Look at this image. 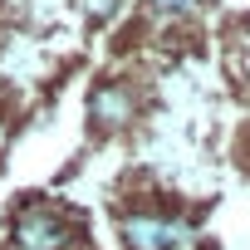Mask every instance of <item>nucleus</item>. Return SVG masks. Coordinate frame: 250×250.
<instances>
[{
  "mask_svg": "<svg viewBox=\"0 0 250 250\" xmlns=\"http://www.w3.org/2000/svg\"><path fill=\"white\" fill-rule=\"evenodd\" d=\"M10 235H15V245L20 250H64L69 245V235H74V226L54 211V206H20L15 211V221H10Z\"/></svg>",
  "mask_w": 250,
  "mask_h": 250,
  "instance_id": "f257e3e1",
  "label": "nucleus"
},
{
  "mask_svg": "<svg viewBox=\"0 0 250 250\" xmlns=\"http://www.w3.org/2000/svg\"><path fill=\"white\" fill-rule=\"evenodd\" d=\"M191 235L196 230L172 216H147V211L123 216V245L128 250H177V245H191Z\"/></svg>",
  "mask_w": 250,
  "mask_h": 250,
  "instance_id": "f03ea898",
  "label": "nucleus"
},
{
  "mask_svg": "<svg viewBox=\"0 0 250 250\" xmlns=\"http://www.w3.org/2000/svg\"><path fill=\"white\" fill-rule=\"evenodd\" d=\"M88 113L98 128H128V123L138 118V98L128 83H98L88 93Z\"/></svg>",
  "mask_w": 250,
  "mask_h": 250,
  "instance_id": "7ed1b4c3",
  "label": "nucleus"
},
{
  "mask_svg": "<svg viewBox=\"0 0 250 250\" xmlns=\"http://www.w3.org/2000/svg\"><path fill=\"white\" fill-rule=\"evenodd\" d=\"M152 10H162V15H196L206 0H147Z\"/></svg>",
  "mask_w": 250,
  "mask_h": 250,
  "instance_id": "20e7f679",
  "label": "nucleus"
},
{
  "mask_svg": "<svg viewBox=\"0 0 250 250\" xmlns=\"http://www.w3.org/2000/svg\"><path fill=\"white\" fill-rule=\"evenodd\" d=\"M79 5H83L88 20H108V15L118 10V0H79Z\"/></svg>",
  "mask_w": 250,
  "mask_h": 250,
  "instance_id": "39448f33",
  "label": "nucleus"
}]
</instances>
